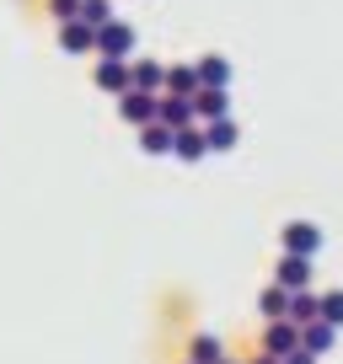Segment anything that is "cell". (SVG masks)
<instances>
[{
    "mask_svg": "<svg viewBox=\"0 0 343 364\" xmlns=\"http://www.w3.org/2000/svg\"><path fill=\"white\" fill-rule=\"evenodd\" d=\"M172 139L177 134H172L167 124H145L139 129V150H145V156H172Z\"/></svg>",
    "mask_w": 343,
    "mask_h": 364,
    "instance_id": "cell-16",
    "label": "cell"
},
{
    "mask_svg": "<svg viewBox=\"0 0 343 364\" xmlns=\"http://www.w3.org/2000/svg\"><path fill=\"white\" fill-rule=\"evenodd\" d=\"M226 364H236V359H226Z\"/></svg>",
    "mask_w": 343,
    "mask_h": 364,
    "instance_id": "cell-25",
    "label": "cell"
},
{
    "mask_svg": "<svg viewBox=\"0 0 343 364\" xmlns=\"http://www.w3.org/2000/svg\"><path fill=\"white\" fill-rule=\"evenodd\" d=\"M332 338H338V327H327V321H311V327H300V348L317 353V359L332 348Z\"/></svg>",
    "mask_w": 343,
    "mask_h": 364,
    "instance_id": "cell-15",
    "label": "cell"
},
{
    "mask_svg": "<svg viewBox=\"0 0 343 364\" xmlns=\"http://www.w3.org/2000/svg\"><path fill=\"white\" fill-rule=\"evenodd\" d=\"M75 22H86V27H107L113 22V6L107 0H80V16Z\"/></svg>",
    "mask_w": 343,
    "mask_h": 364,
    "instance_id": "cell-20",
    "label": "cell"
},
{
    "mask_svg": "<svg viewBox=\"0 0 343 364\" xmlns=\"http://www.w3.org/2000/svg\"><path fill=\"white\" fill-rule=\"evenodd\" d=\"M188 364H226V348H220V338L199 332V338H194V348H188Z\"/></svg>",
    "mask_w": 343,
    "mask_h": 364,
    "instance_id": "cell-17",
    "label": "cell"
},
{
    "mask_svg": "<svg viewBox=\"0 0 343 364\" xmlns=\"http://www.w3.org/2000/svg\"><path fill=\"white\" fill-rule=\"evenodd\" d=\"M129 54H134V27L129 22L97 27V59H129Z\"/></svg>",
    "mask_w": 343,
    "mask_h": 364,
    "instance_id": "cell-1",
    "label": "cell"
},
{
    "mask_svg": "<svg viewBox=\"0 0 343 364\" xmlns=\"http://www.w3.org/2000/svg\"><path fill=\"white\" fill-rule=\"evenodd\" d=\"M263 348L274 353V359H290V353L300 348V327H295V321H268V332H263Z\"/></svg>",
    "mask_w": 343,
    "mask_h": 364,
    "instance_id": "cell-7",
    "label": "cell"
},
{
    "mask_svg": "<svg viewBox=\"0 0 343 364\" xmlns=\"http://www.w3.org/2000/svg\"><path fill=\"white\" fill-rule=\"evenodd\" d=\"M204 139H209V150H236L241 129L231 124V118H220V124H209V129H204Z\"/></svg>",
    "mask_w": 343,
    "mask_h": 364,
    "instance_id": "cell-19",
    "label": "cell"
},
{
    "mask_svg": "<svg viewBox=\"0 0 343 364\" xmlns=\"http://www.w3.org/2000/svg\"><path fill=\"white\" fill-rule=\"evenodd\" d=\"M156 124H167L172 134H177V129H194V102H188V97H161Z\"/></svg>",
    "mask_w": 343,
    "mask_h": 364,
    "instance_id": "cell-10",
    "label": "cell"
},
{
    "mask_svg": "<svg viewBox=\"0 0 343 364\" xmlns=\"http://www.w3.org/2000/svg\"><path fill=\"white\" fill-rule=\"evenodd\" d=\"M172 156L177 161H199V156H209V139H204V129H177V139H172Z\"/></svg>",
    "mask_w": 343,
    "mask_h": 364,
    "instance_id": "cell-13",
    "label": "cell"
},
{
    "mask_svg": "<svg viewBox=\"0 0 343 364\" xmlns=\"http://www.w3.org/2000/svg\"><path fill=\"white\" fill-rule=\"evenodd\" d=\"M161 97H199V65H167V91Z\"/></svg>",
    "mask_w": 343,
    "mask_h": 364,
    "instance_id": "cell-11",
    "label": "cell"
},
{
    "mask_svg": "<svg viewBox=\"0 0 343 364\" xmlns=\"http://www.w3.org/2000/svg\"><path fill=\"white\" fill-rule=\"evenodd\" d=\"M231 86V59L226 54H204L199 59V91H226Z\"/></svg>",
    "mask_w": 343,
    "mask_h": 364,
    "instance_id": "cell-9",
    "label": "cell"
},
{
    "mask_svg": "<svg viewBox=\"0 0 343 364\" xmlns=\"http://www.w3.org/2000/svg\"><path fill=\"white\" fill-rule=\"evenodd\" d=\"M204 118V124H220V118H231V97L226 91H199L194 97V124Z\"/></svg>",
    "mask_w": 343,
    "mask_h": 364,
    "instance_id": "cell-12",
    "label": "cell"
},
{
    "mask_svg": "<svg viewBox=\"0 0 343 364\" xmlns=\"http://www.w3.org/2000/svg\"><path fill=\"white\" fill-rule=\"evenodd\" d=\"M274 284L285 289V295H300V289H311V257H279V268H274Z\"/></svg>",
    "mask_w": 343,
    "mask_h": 364,
    "instance_id": "cell-3",
    "label": "cell"
},
{
    "mask_svg": "<svg viewBox=\"0 0 343 364\" xmlns=\"http://www.w3.org/2000/svg\"><path fill=\"white\" fill-rule=\"evenodd\" d=\"M92 80L102 91H113V97H124V91H134V80H129V59H97Z\"/></svg>",
    "mask_w": 343,
    "mask_h": 364,
    "instance_id": "cell-6",
    "label": "cell"
},
{
    "mask_svg": "<svg viewBox=\"0 0 343 364\" xmlns=\"http://www.w3.org/2000/svg\"><path fill=\"white\" fill-rule=\"evenodd\" d=\"M156 107H161V97H145V91H124L118 97V118H129L134 129L156 124Z\"/></svg>",
    "mask_w": 343,
    "mask_h": 364,
    "instance_id": "cell-4",
    "label": "cell"
},
{
    "mask_svg": "<svg viewBox=\"0 0 343 364\" xmlns=\"http://www.w3.org/2000/svg\"><path fill=\"white\" fill-rule=\"evenodd\" d=\"M129 80H134V91H145V97H161V91H167V65H156V59H129Z\"/></svg>",
    "mask_w": 343,
    "mask_h": 364,
    "instance_id": "cell-5",
    "label": "cell"
},
{
    "mask_svg": "<svg viewBox=\"0 0 343 364\" xmlns=\"http://www.w3.org/2000/svg\"><path fill=\"white\" fill-rule=\"evenodd\" d=\"M59 48H65V54H97V27L59 22Z\"/></svg>",
    "mask_w": 343,
    "mask_h": 364,
    "instance_id": "cell-8",
    "label": "cell"
},
{
    "mask_svg": "<svg viewBox=\"0 0 343 364\" xmlns=\"http://www.w3.org/2000/svg\"><path fill=\"white\" fill-rule=\"evenodd\" d=\"M252 364H285V359H274V353H263V359H252Z\"/></svg>",
    "mask_w": 343,
    "mask_h": 364,
    "instance_id": "cell-24",
    "label": "cell"
},
{
    "mask_svg": "<svg viewBox=\"0 0 343 364\" xmlns=\"http://www.w3.org/2000/svg\"><path fill=\"white\" fill-rule=\"evenodd\" d=\"M48 11H54L59 22H75V16H80V0H48Z\"/></svg>",
    "mask_w": 343,
    "mask_h": 364,
    "instance_id": "cell-22",
    "label": "cell"
},
{
    "mask_svg": "<svg viewBox=\"0 0 343 364\" xmlns=\"http://www.w3.org/2000/svg\"><path fill=\"white\" fill-rule=\"evenodd\" d=\"M295 327H311V321H322V295H311V289H300V295H290V316Z\"/></svg>",
    "mask_w": 343,
    "mask_h": 364,
    "instance_id": "cell-14",
    "label": "cell"
},
{
    "mask_svg": "<svg viewBox=\"0 0 343 364\" xmlns=\"http://www.w3.org/2000/svg\"><path fill=\"white\" fill-rule=\"evenodd\" d=\"M285 364H317V353H306V348H295V353H290V359Z\"/></svg>",
    "mask_w": 343,
    "mask_h": 364,
    "instance_id": "cell-23",
    "label": "cell"
},
{
    "mask_svg": "<svg viewBox=\"0 0 343 364\" xmlns=\"http://www.w3.org/2000/svg\"><path fill=\"white\" fill-rule=\"evenodd\" d=\"M279 236H285V252H290V257H317V252H322V230L311 225V220H290Z\"/></svg>",
    "mask_w": 343,
    "mask_h": 364,
    "instance_id": "cell-2",
    "label": "cell"
},
{
    "mask_svg": "<svg viewBox=\"0 0 343 364\" xmlns=\"http://www.w3.org/2000/svg\"><path fill=\"white\" fill-rule=\"evenodd\" d=\"M322 321H327V327H343V289H327V295H322Z\"/></svg>",
    "mask_w": 343,
    "mask_h": 364,
    "instance_id": "cell-21",
    "label": "cell"
},
{
    "mask_svg": "<svg viewBox=\"0 0 343 364\" xmlns=\"http://www.w3.org/2000/svg\"><path fill=\"white\" fill-rule=\"evenodd\" d=\"M258 311H263L268 321H285V316H290V295H285L279 284H268L263 295H258Z\"/></svg>",
    "mask_w": 343,
    "mask_h": 364,
    "instance_id": "cell-18",
    "label": "cell"
}]
</instances>
